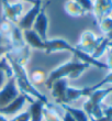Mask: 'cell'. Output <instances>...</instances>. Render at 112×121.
<instances>
[{
    "label": "cell",
    "mask_w": 112,
    "mask_h": 121,
    "mask_svg": "<svg viewBox=\"0 0 112 121\" xmlns=\"http://www.w3.org/2000/svg\"><path fill=\"white\" fill-rule=\"evenodd\" d=\"M43 118L45 119V121H62V118L57 111L50 104H46L43 107Z\"/></svg>",
    "instance_id": "cell-20"
},
{
    "label": "cell",
    "mask_w": 112,
    "mask_h": 121,
    "mask_svg": "<svg viewBox=\"0 0 112 121\" xmlns=\"http://www.w3.org/2000/svg\"><path fill=\"white\" fill-rule=\"evenodd\" d=\"M106 38L108 39V40H109L110 42L112 41V30H111L110 32H108V33H107V34H106Z\"/></svg>",
    "instance_id": "cell-34"
},
{
    "label": "cell",
    "mask_w": 112,
    "mask_h": 121,
    "mask_svg": "<svg viewBox=\"0 0 112 121\" xmlns=\"http://www.w3.org/2000/svg\"><path fill=\"white\" fill-rule=\"evenodd\" d=\"M29 78L34 86H38V85H42V84H45L47 76H46L45 70H43L42 68H35V69H33L31 72Z\"/></svg>",
    "instance_id": "cell-19"
},
{
    "label": "cell",
    "mask_w": 112,
    "mask_h": 121,
    "mask_svg": "<svg viewBox=\"0 0 112 121\" xmlns=\"http://www.w3.org/2000/svg\"><path fill=\"white\" fill-rule=\"evenodd\" d=\"M89 121H112V118L110 117H107V116H102L98 119H90Z\"/></svg>",
    "instance_id": "cell-32"
},
{
    "label": "cell",
    "mask_w": 112,
    "mask_h": 121,
    "mask_svg": "<svg viewBox=\"0 0 112 121\" xmlns=\"http://www.w3.org/2000/svg\"><path fill=\"white\" fill-rule=\"evenodd\" d=\"M44 105H46V104H44L41 100H36V99L30 102L29 113L31 121H43V107H44Z\"/></svg>",
    "instance_id": "cell-16"
},
{
    "label": "cell",
    "mask_w": 112,
    "mask_h": 121,
    "mask_svg": "<svg viewBox=\"0 0 112 121\" xmlns=\"http://www.w3.org/2000/svg\"><path fill=\"white\" fill-rule=\"evenodd\" d=\"M9 121H31V118H30L29 111H25V112H21L19 115H17L14 118H12Z\"/></svg>",
    "instance_id": "cell-26"
},
{
    "label": "cell",
    "mask_w": 112,
    "mask_h": 121,
    "mask_svg": "<svg viewBox=\"0 0 112 121\" xmlns=\"http://www.w3.org/2000/svg\"><path fill=\"white\" fill-rule=\"evenodd\" d=\"M2 19L8 20L13 24H18L20 18L22 17L23 4L21 2L10 3L8 0H2Z\"/></svg>",
    "instance_id": "cell-7"
},
{
    "label": "cell",
    "mask_w": 112,
    "mask_h": 121,
    "mask_svg": "<svg viewBox=\"0 0 112 121\" xmlns=\"http://www.w3.org/2000/svg\"><path fill=\"white\" fill-rule=\"evenodd\" d=\"M20 1H23V2H29V3H32V4H34V3L36 2V0H20Z\"/></svg>",
    "instance_id": "cell-35"
},
{
    "label": "cell",
    "mask_w": 112,
    "mask_h": 121,
    "mask_svg": "<svg viewBox=\"0 0 112 121\" xmlns=\"http://www.w3.org/2000/svg\"><path fill=\"white\" fill-rule=\"evenodd\" d=\"M111 94H112V92H111ZM111 104H112V99H111Z\"/></svg>",
    "instance_id": "cell-39"
},
{
    "label": "cell",
    "mask_w": 112,
    "mask_h": 121,
    "mask_svg": "<svg viewBox=\"0 0 112 121\" xmlns=\"http://www.w3.org/2000/svg\"><path fill=\"white\" fill-rule=\"evenodd\" d=\"M102 110H103V116H107V117L112 118V106L111 107H107V108L102 109Z\"/></svg>",
    "instance_id": "cell-31"
},
{
    "label": "cell",
    "mask_w": 112,
    "mask_h": 121,
    "mask_svg": "<svg viewBox=\"0 0 112 121\" xmlns=\"http://www.w3.org/2000/svg\"><path fill=\"white\" fill-rule=\"evenodd\" d=\"M90 65L83 63L78 58L74 57L73 60H67L63 63L62 65L57 66L55 69H53L51 73L47 75L45 86L46 88H51L52 84L55 80L61 79V78H67V79H76L89 67Z\"/></svg>",
    "instance_id": "cell-3"
},
{
    "label": "cell",
    "mask_w": 112,
    "mask_h": 121,
    "mask_svg": "<svg viewBox=\"0 0 112 121\" xmlns=\"http://www.w3.org/2000/svg\"><path fill=\"white\" fill-rule=\"evenodd\" d=\"M91 94L89 87H85V88H76V87L68 86L66 89V104L76 101L81 97H89Z\"/></svg>",
    "instance_id": "cell-15"
},
{
    "label": "cell",
    "mask_w": 112,
    "mask_h": 121,
    "mask_svg": "<svg viewBox=\"0 0 112 121\" xmlns=\"http://www.w3.org/2000/svg\"><path fill=\"white\" fill-rule=\"evenodd\" d=\"M9 40L0 32V45H9Z\"/></svg>",
    "instance_id": "cell-29"
},
{
    "label": "cell",
    "mask_w": 112,
    "mask_h": 121,
    "mask_svg": "<svg viewBox=\"0 0 112 121\" xmlns=\"http://www.w3.org/2000/svg\"><path fill=\"white\" fill-rule=\"evenodd\" d=\"M19 88L17 86L16 80L13 77H10L8 82L4 83L1 88H0V107H6L12 102L14 99L20 95Z\"/></svg>",
    "instance_id": "cell-6"
},
{
    "label": "cell",
    "mask_w": 112,
    "mask_h": 121,
    "mask_svg": "<svg viewBox=\"0 0 112 121\" xmlns=\"http://www.w3.org/2000/svg\"><path fill=\"white\" fill-rule=\"evenodd\" d=\"M0 121H9V120L6 118V116H3L0 113Z\"/></svg>",
    "instance_id": "cell-36"
},
{
    "label": "cell",
    "mask_w": 112,
    "mask_h": 121,
    "mask_svg": "<svg viewBox=\"0 0 112 121\" xmlns=\"http://www.w3.org/2000/svg\"><path fill=\"white\" fill-rule=\"evenodd\" d=\"M34 99L32 97H30L24 94H20L12 102H10L6 107H0V113L3 116H11V115H17L19 111H21V109L23 108V106L26 104V101H33Z\"/></svg>",
    "instance_id": "cell-10"
},
{
    "label": "cell",
    "mask_w": 112,
    "mask_h": 121,
    "mask_svg": "<svg viewBox=\"0 0 112 121\" xmlns=\"http://www.w3.org/2000/svg\"><path fill=\"white\" fill-rule=\"evenodd\" d=\"M64 10L68 16L73 17V18H78V17L85 16V9L77 2L76 0H67L64 4Z\"/></svg>",
    "instance_id": "cell-17"
},
{
    "label": "cell",
    "mask_w": 112,
    "mask_h": 121,
    "mask_svg": "<svg viewBox=\"0 0 112 121\" xmlns=\"http://www.w3.org/2000/svg\"><path fill=\"white\" fill-rule=\"evenodd\" d=\"M12 51V48H11V45H0V58L3 57L6 54L10 53V52Z\"/></svg>",
    "instance_id": "cell-27"
},
{
    "label": "cell",
    "mask_w": 112,
    "mask_h": 121,
    "mask_svg": "<svg viewBox=\"0 0 112 121\" xmlns=\"http://www.w3.org/2000/svg\"><path fill=\"white\" fill-rule=\"evenodd\" d=\"M14 26H17V24H13L12 22H10V21H8V20L2 19L1 20V22H0V32L8 39V36L10 35L12 29L14 28Z\"/></svg>",
    "instance_id": "cell-22"
},
{
    "label": "cell",
    "mask_w": 112,
    "mask_h": 121,
    "mask_svg": "<svg viewBox=\"0 0 112 121\" xmlns=\"http://www.w3.org/2000/svg\"><path fill=\"white\" fill-rule=\"evenodd\" d=\"M58 51H67L71 52V54L74 55V57L78 58L79 60L83 62V63L88 64L90 66H95L97 68H108L107 64L100 62L99 60H95V58L89 54H86L83 52L79 51L78 48L69 44V42H67L65 39L56 38V39H51L45 41V53L46 54H52L55 52Z\"/></svg>",
    "instance_id": "cell-2"
},
{
    "label": "cell",
    "mask_w": 112,
    "mask_h": 121,
    "mask_svg": "<svg viewBox=\"0 0 112 121\" xmlns=\"http://www.w3.org/2000/svg\"><path fill=\"white\" fill-rule=\"evenodd\" d=\"M77 2L79 3L80 6L83 7L86 12H90L92 11V8H93V2L91 0H76Z\"/></svg>",
    "instance_id": "cell-25"
},
{
    "label": "cell",
    "mask_w": 112,
    "mask_h": 121,
    "mask_svg": "<svg viewBox=\"0 0 112 121\" xmlns=\"http://www.w3.org/2000/svg\"><path fill=\"white\" fill-rule=\"evenodd\" d=\"M92 12L98 23L106 17H109L112 12V0H96L93 2Z\"/></svg>",
    "instance_id": "cell-12"
},
{
    "label": "cell",
    "mask_w": 112,
    "mask_h": 121,
    "mask_svg": "<svg viewBox=\"0 0 112 121\" xmlns=\"http://www.w3.org/2000/svg\"><path fill=\"white\" fill-rule=\"evenodd\" d=\"M50 2H47L45 6L42 7L41 11L38 12L37 17H36L35 21L33 23L32 30L35 33H37L38 36L43 40V41H47V30H48V18L46 14V8L47 4Z\"/></svg>",
    "instance_id": "cell-9"
},
{
    "label": "cell",
    "mask_w": 112,
    "mask_h": 121,
    "mask_svg": "<svg viewBox=\"0 0 112 121\" xmlns=\"http://www.w3.org/2000/svg\"><path fill=\"white\" fill-rule=\"evenodd\" d=\"M109 84H112V72L108 74L106 77H103V79L100 80L98 84H96L95 86L89 87V88H90V90L92 91V90L98 89V88H102V86H104V85H109Z\"/></svg>",
    "instance_id": "cell-24"
},
{
    "label": "cell",
    "mask_w": 112,
    "mask_h": 121,
    "mask_svg": "<svg viewBox=\"0 0 112 121\" xmlns=\"http://www.w3.org/2000/svg\"><path fill=\"white\" fill-rule=\"evenodd\" d=\"M61 107L64 109L65 111L69 112L76 121H89L90 120L89 117L87 116V113L83 110H81V109L74 108V107L69 106L68 104H62Z\"/></svg>",
    "instance_id": "cell-18"
},
{
    "label": "cell",
    "mask_w": 112,
    "mask_h": 121,
    "mask_svg": "<svg viewBox=\"0 0 112 121\" xmlns=\"http://www.w3.org/2000/svg\"><path fill=\"white\" fill-rule=\"evenodd\" d=\"M103 36H96L93 34V32L91 31H83L80 35V40L77 43V45L75 46L76 48H78L79 51L86 53V54L91 55L93 53V51L96 50V48L99 45V43L102 41Z\"/></svg>",
    "instance_id": "cell-5"
},
{
    "label": "cell",
    "mask_w": 112,
    "mask_h": 121,
    "mask_svg": "<svg viewBox=\"0 0 112 121\" xmlns=\"http://www.w3.org/2000/svg\"><path fill=\"white\" fill-rule=\"evenodd\" d=\"M6 58L9 62L10 66L12 68V74H13V78L16 80V84L18 88H19L20 92L21 94H24V95H28L30 97H32L33 99H36V100H41L44 104H48L47 98L45 97L44 95H42L41 92L38 91L37 89L35 88V86L31 83L28 74H26L25 67L20 65L18 62H17L13 56L10 53L4 55Z\"/></svg>",
    "instance_id": "cell-1"
},
{
    "label": "cell",
    "mask_w": 112,
    "mask_h": 121,
    "mask_svg": "<svg viewBox=\"0 0 112 121\" xmlns=\"http://www.w3.org/2000/svg\"><path fill=\"white\" fill-rule=\"evenodd\" d=\"M109 43H110L109 40H108L106 36H103L102 41L100 42L99 45L96 48V50L93 51V53L91 54V56H92L95 60L100 58L104 53H106V51H108V48H109Z\"/></svg>",
    "instance_id": "cell-21"
},
{
    "label": "cell",
    "mask_w": 112,
    "mask_h": 121,
    "mask_svg": "<svg viewBox=\"0 0 112 121\" xmlns=\"http://www.w3.org/2000/svg\"><path fill=\"white\" fill-rule=\"evenodd\" d=\"M62 121H76L74 118H73V116L69 113V112L65 111L64 113V117H63V119H62Z\"/></svg>",
    "instance_id": "cell-30"
},
{
    "label": "cell",
    "mask_w": 112,
    "mask_h": 121,
    "mask_svg": "<svg viewBox=\"0 0 112 121\" xmlns=\"http://www.w3.org/2000/svg\"><path fill=\"white\" fill-rule=\"evenodd\" d=\"M23 38L29 48L40 50V51H45V41H43L38 36L37 33H35L32 29L23 31Z\"/></svg>",
    "instance_id": "cell-14"
},
{
    "label": "cell",
    "mask_w": 112,
    "mask_h": 121,
    "mask_svg": "<svg viewBox=\"0 0 112 121\" xmlns=\"http://www.w3.org/2000/svg\"><path fill=\"white\" fill-rule=\"evenodd\" d=\"M6 79H7L6 73H4L2 69H0V88H1V87L4 85V83H6Z\"/></svg>",
    "instance_id": "cell-28"
},
{
    "label": "cell",
    "mask_w": 112,
    "mask_h": 121,
    "mask_svg": "<svg viewBox=\"0 0 112 121\" xmlns=\"http://www.w3.org/2000/svg\"><path fill=\"white\" fill-rule=\"evenodd\" d=\"M107 67L109 69L112 70V54H109V57H108V63H107Z\"/></svg>",
    "instance_id": "cell-33"
},
{
    "label": "cell",
    "mask_w": 112,
    "mask_h": 121,
    "mask_svg": "<svg viewBox=\"0 0 112 121\" xmlns=\"http://www.w3.org/2000/svg\"><path fill=\"white\" fill-rule=\"evenodd\" d=\"M41 9H42V0H36V2L34 4H32L30 10H28L25 14L20 18L19 22L17 24L18 28L20 30H22V31L32 29L33 23L35 21L36 17H37L38 12L41 11Z\"/></svg>",
    "instance_id": "cell-8"
},
{
    "label": "cell",
    "mask_w": 112,
    "mask_h": 121,
    "mask_svg": "<svg viewBox=\"0 0 112 121\" xmlns=\"http://www.w3.org/2000/svg\"><path fill=\"white\" fill-rule=\"evenodd\" d=\"M108 51H109V54H112V41L109 43V48H108Z\"/></svg>",
    "instance_id": "cell-37"
},
{
    "label": "cell",
    "mask_w": 112,
    "mask_h": 121,
    "mask_svg": "<svg viewBox=\"0 0 112 121\" xmlns=\"http://www.w3.org/2000/svg\"><path fill=\"white\" fill-rule=\"evenodd\" d=\"M68 87V79L67 78H61L55 80L52 84L50 90L52 91V97L54 98L56 104L62 105L66 104V89Z\"/></svg>",
    "instance_id": "cell-11"
},
{
    "label": "cell",
    "mask_w": 112,
    "mask_h": 121,
    "mask_svg": "<svg viewBox=\"0 0 112 121\" xmlns=\"http://www.w3.org/2000/svg\"><path fill=\"white\" fill-rule=\"evenodd\" d=\"M8 40H9V43L12 48L11 52L20 51V50H22L26 46V43L24 41V38H23V31L20 30L18 26H14L10 35L8 36Z\"/></svg>",
    "instance_id": "cell-13"
},
{
    "label": "cell",
    "mask_w": 112,
    "mask_h": 121,
    "mask_svg": "<svg viewBox=\"0 0 112 121\" xmlns=\"http://www.w3.org/2000/svg\"><path fill=\"white\" fill-rule=\"evenodd\" d=\"M112 92V87L109 88H98L91 91L85 104L83 111L87 113L89 119H98L103 116V110L101 108V102L107 96Z\"/></svg>",
    "instance_id": "cell-4"
},
{
    "label": "cell",
    "mask_w": 112,
    "mask_h": 121,
    "mask_svg": "<svg viewBox=\"0 0 112 121\" xmlns=\"http://www.w3.org/2000/svg\"><path fill=\"white\" fill-rule=\"evenodd\" d=\"M110 17H111V18H112V12H111V14H110Z\"/></svg>",
    "instance_id": "cell-38"
},
{
    "label": "cell",
    "mask_w": 112,
    "mask_h": 121,
    "mask_svg": "<svg viewBox=\"0 0 112 121\" xmlns=\"http://www.w3.org/2000/svg\"><path fill=\"white\" fill-rule=\"evenodd\" d=\"M99 28L101 30L102 33L107 34L108 32H110L112 30V18L111 17H106V18H103L101 21L99 22Z\"/></svg>",
    "instance_id": "cell-23"
}]
</instances>
